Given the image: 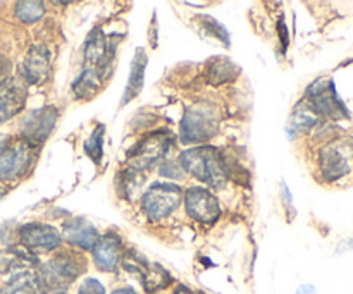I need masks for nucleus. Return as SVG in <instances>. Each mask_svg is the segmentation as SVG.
<instances>
[{
    "label": "nucleus",
    "mask_w": 353,
    "mask_h": 294,
    "mask_svg": "<svg viewBox=\"0 0 353 294\" xmlns=\"http://www.w3.org/2000/svg\"><path fill=\"white\" fill-rule=\"evenodd\" d=\"M85 258L72 251H61L40 265L37 272L38 289L41 293H64L85 272Z\"/></svg>",
    "instance_id": "f257e3e1"
},
{
    "label": "nucleus",
    "mask_w": 353,
    "mask_h": 294,
    "mask_svg": "<svg viewBox=\"0 0 353 294\" xmlns=\"http://www.w3.org/2000/svg\"><path fill=\"white\" fill-rule=\"evenodd\" d=\"M179 165L193 179L205 186H221L228 179L224 154L214 147H195L179 155Z\"/></svg>",
    "instance_id": "f03ea898"
},
{
    "label": "nucleus",
    "mask_w": 353,
    "mask_h": 294,
    "mask_svg": "<svg viewBox=\"0 0 353 294\" xmlns=\"http://www.w3.org/2000/svg\"><path fill=\"white\" fill-rule=\"evenodd\" d=\"M219 129L217 110L209 103H196L185 112L179 126V138L183 143L202 145L210 141Z\"/></svg>",
    "instance_id": "7ed1b4c3"
},
{
    "label": "nucleus",
    "mask_w": 353,
    "mask_h": 294,
    "mask_svg": "<svg viewBox=\"0 0 353 294\" xmlns=\"http://www.w3.org/2000/svg\"><path fill=\"white\" fill-rule=\"evenodd\" d=\"M172 143H174V136L169 134L168 131H152L147 136L141 138L128 154L130 167L133 171L141 172L154 165H161L169 155Z\"/></svg>",
    "instance_id": "20e7f679"
},
{
    "label": "nucleus",
    "mask_w": 353,
    "mask_h": 294,
    "mask_svg": "<svg viewBox=\"0 0 353 294\" xmlns=\"http://www.w3.org/2000/svg\"><path fill=\"white\" fill-rule=\"evenodd\" d=\"M183 189L172 182H154L141 196V210L150 222H161L179 209Z\"/></svg>",
    "instance_id": "39448f33"
},
{
    "label": "nucleus",
    "mask_w": 353,
    "mask_h": 294,
    "mask_svg": "<svg viewBox=\"0 0 353 294\" xmlns=\"http://www.w3.org/2000/svg\"><path fill=\"white\" fill-rule=\"evenodd\" d=\"M37 147L26 140L3 141L0 147V182L17 181L26 174L34 158Z\"/></svg>",
    "instance_id": "423d86ee"
},
{
    "label": "nucleus",
    "mask_w": 353,
    "mask_h": 294,
    "mask_svg": "<svg viewBox=\"0 0 353 294\" xmlns=\"http://www.w3.org/2000/svg\"><path fill=\"white\" fill-rule=\"evenodd\" d=\"M307 100L319 116L336 120L348 117V109L345 107L343 100L338 96L331 79H317L316 83H312L307 90Z\"/></svg>",
    "instance_id": "0eeeda50"
},
{
    "label": "nucleus",
    "mask_w": 353,
    "mask_h": 294,
    "mask_svg": "<svg viewBox=\"0 0 353 294\" xmlns=\"http://www.w3.org/2000/svg\"><path fill=\"white\" fill-rule=\"evenodd\" d=\"M190 219L200 224H214L221 217V203L212 191L203 186H192L183 193Z\"/></svg>",
    "instance_id": "6e6552de"
},
{
    "label": "nucleus",
    "mask_w": 353,
    "mask_h": 294,
    "mask_svg": "<svg viewBox=\"0 0 353 294\" xmlns=\"http://www.w3.org/2000/svg\"><path fill=\"white\" fill-rule=\"evenodd\" d=\"M353 151L343 141L327 143L319 154V171L326 181H338L345 178L352 169Z\"/></svg>",
    "instance_id": "1a4fd4ad"
},
{
    "label": "nucleus",
    "mask_w": 353,
    "mask_h": 294,
    "mask_svg": "<svg viewBox=\"0 0 353 294\" xmlns=\"http://www.w3.org/2000/svg\"><path fill=\"white\" fill-rule=\"evenodd\" d=\"M19 241L31 253H50L61 246L62 238L54 226L31 222L19 229Z\"/></svg>",
    "instance_id": "9d476101"
},
{
    "label": "nucleus",
    "mask_w": 353,
    "mask_h": 294,
    "mask_svg": "<svg viewBox=\"0 0 353 294\" xmlns=\"http://www.w3.org/2000/svg\"><path fill=\"white\" fill-rule=\"evenodd\" d=\"M55 123H57V112L54 107H45V109L28 114L21 126L23 127V140H26L33 147H38L50 136Z\"/></svg>",
    "instance_id": "9b49d317"
},
{
    "label": "nucleus",
    "mask_w": 353,
    "mask_h": 294,
    "mask_svg": "<svg viewBox=\"0 0 353 294\" xmlns=\"http://www.w3.org/2000/svg\"><path fill=\"white\" fill-rule=\"evenodd\" d=\"M93 265L100 272H116L123 258V240L116 233H107L92 248Z\"/></svg>",
    "instance_id": "f8f14e48"
},
{
    "label": "nucleus",
    "mask_w": 353,
    "mask_h": 294,
    "mask_svg": "<svg viewBox=\"0 0 353 294\" xmlns=\"http://www.w3.org/2000/svg\"><path fill=\"white\" fill-rule=\"evenodd\" d=\"M26 103V86L19 78H6L0 81V123L12 119L24 109Z\"/></svg>",
    "instance_id": "ddd939ff"
},
{
    "label": "nucleus",
    "mask_w": 353,
    "mask_h": 294,
    "mask_svg": "<svg viewBox=\"0 0 353 294\" xmlns=\"http://www.w3.org/2000/svg\"><path fill=\"white\" fill-rule=\"evenodd\" d=\"M114 59V45L109 38L100 30L92 31L85 47V61L86 67H92L99 71L103 78H107V72L110 69V62Z\"/></svg>",
    "instance_id": "4468645a"
},
{
    "label": "nucleus",
    "mask_w": 353,
    "mask_h": 294,
    "mask_svg": "<svg viewBox=\"0 0 353 294\" xmlns=\"http://www.w3.org/2000/svg\"><path fill=\"white\" fill-rule=\"evenodd\" d=\"M50 72V52L45 45H33L21 65V78L30 85H40Z\"/></svg>",
    "instance_id": "2eb2a0df"
},
{
    "label": "nucleus",
    "mask_w": 353,
    "mask_h": 294,
    "mask_svg": "<svg viewBox=\"0 0 353 294\" xmlns=\"http://www.w3.org/2000/svg\"><path fill=\"white\" fill-rule=\"evenodd\" d=\"M62 236H64L65 243L71 246L78 248V250H92L95 246L97 240H99V231L93 224H90L86 219H69L62 227Z\"/></svg>",
    "instance_id": "dca6fc26"
},
{
    "label": "nucleus",
    "mask_w": 353,
    "mask_h": 294,
    "mask_svg": "<svg viewBox=\"0 0 353 294\" xmlns=\"http://www.w3.org/2000/svg\"><path fill=\"white\" fill-rule=\"evenodd\" d=\"M147 55H145L143 48H138L137 54H134L133 62H131V71L130 78H128L126 90H124L123 95V105H126L130 100H133L134 96H138V93L143 88V79H145V69H147Z\"/></svg>",
    "instance_id": "f3484780"
},
{
    "label": "nucleus",
    "mask_w": 353,
    "mask_h": 294,
    "mask_svg": "<svg viewBox=\"0 0 353 294\" xmlns=\"http://www.w3.org/2000/svg\"><path fill=\"white\" fill-rule=\"evenodd\" d=\"M37 264V258L26 248H7L0 251V274H9L14 271H23Z\"/></svg>",
    "instance_id": "a211bd4d"
},
{
    "label": "nucleus",
    "mask_w": 353,
    "mask_h": 294,
    "mask_svg": "<svg viewBox=\"0 0 353 294\" xmlns=\"http://www.w3.org/2000/svg\"><path fill=\"white\" fill-rule=\"evenodd\" d=\"M321 116L314 110V107L310 105L309 102L302 103L300 107H296L295 112L292 114V119H290L288 124V133L292 136H296V134H303L307 131H310L312 127H316L319 124Z\"/></svg>",
    "instance_id": "6ab92c4d"
},
{
    "label": "nucleus",
    "mask_w": 353,
    "mask_h": 294,
    "mask_svg": "<svg viewBox=\"0 0 353 294\" xmlns=\"http://www.w3.org/2000/svg\"><path fill=\"white\" fill-rule=\"evenodd\" d=\"M103 79L105 78H103L99 71H95V69H83V72L76 78L74 85H72V92H74L76 98H92V96L99 92Z\"/></svg>",
    "instance_id": "aec40b11"
},
{
    "label": "nucleus",
    "mask_w": 353,
    "mask_h": 294,
    "mask_svg": "<svg viewBox=\"0 0 353 294\" xmlns=\"http://www.w3.org/2000/svg\"><path fill=\"white\" fill-rule=\"evenodd\" d=\"M238 74V67L230 61V59H212L207 67V79L212 85H223V83L231 81Z\"/></svg>",
    "instance_id": "412c9836"
},
{
    "label": "nucleus",
    "mask_w": 353,
    "mask_h": 294,
    "mask_svg": "<svg viewBox=\"0 0 353 294\" xmlns=\"http://www.w3.org/2000/svg\"><path fill=\"white\" fill-rule=\"evenodd\" d=\"M14 14L21 23H37L38 19L43 17L45 3L43 0H17Z\"/></svg>",
    "instance_id": "4be33fe9"
},
{
    "label": "nucleus",
    "mask_w": 353,
    "mask_h": 294,
    "mask_svg": "<svg viewBox=\"0 0 353 294\" xmlns=\"http://www.w3.org/2000/svg\"><path fill=\"white\" fill-rule=\"evenodd\" d=\"M37 275L31 272H19L12 275L6 286V294H38Z\"/></svg>",
    "instance_id": "5701e85b"
},
{
    "label": "nucleus",
    "mask_w": 353,
    "mask_h": 294,
    "mask_svg": "<svg viewBox=\"0 0 353 294\" xmlns=\"http://www.w3.org/2000/svg\"><path fill=\"white\" fill-rule=\"evenodd\" d=\"M103 134H105V127L100 124L92 131L88 140L85 141V151L92 157V160L99 162L103 155Z\"/></svg>",
    "instance_id": "b1692460"
},
{
    "label": "nucleus",
    "mask_w": 353,
    "mask_h": 294,
    "mask_svg": "<svg viewBox=\"0 0 353 294\" xmlns=\"http://www.w3.org/2000/svg\"><path fill=\"white\" fill-rule=\"evenodd\" d=\"M200 23H202V28L207 31V33H210L214 38L223 41L226 47H230V33H228L226 28H224L223 24L217 23L214 17H209V16L200 17Z\"/></svg>",
    "instance_id": "393cba45"
},
{
    "label": "nucleus",
    "mask_w": 353,
    "mask_h": 294,
    "mask_svg": "<svg viewBox=\"0 0 353 294\" xmlns=\"http://www.w3.org/2000/svg\"><path fill=\"white\" fill-rule=\"evenodd\" d=\"M161 176H164L165 179H183L185 178V171L181 169L179 162H169L164 160L161 164Z\"/></svg>",
    "instance_id": "a878e982"
},
{
    "label": "nucleus",
    "mask_w": 353,
    "mask_h": 294,
    "mask_svg": "<svg viewBox=\"0 0 353 294\" xmlns=\"http://www.w3.org/2000/svg\"><path fill=\"white\" fill-rule=\"evenodd\" d=\"M78 294H105V288L99 279L88 277L79 284Z\"/></svg>",
    "instance_id": "bb28decb"
},
{
    "label": "nucleus",
    "mask_w": 353,
    "mask_h": 294,
    "mask_svg": "<svg viewBox=\"0 0 353 294\" xmlns=\"http://www.w3.org/2000/svg\"><path fill=\"white\" fill-rule=\"evenodd\" d=\"M7 71H9V62H7L6 57H2V55H0V81L6 78Z\"/></svg>",
    "instance_id": "cd10ccee"
},
{
    "label": "nucleus",
    "mask_w": 353,
    "mask_h": 294,
    "mask_svg": "<svg viewBox=\"0 0 353 294\" xmlns=\"http://www.w3.org/2000/svg\"><path fill=\"white\" fill-rule=\"evenodd\" d=\"M174 294H205V293L196 291V289H192V288H186V286H178V288L174 289Z\"/></svg>",
    "instance_id": "c85d7f7f"
},
{
    "label": "nucleus",
    "mask_w": 353,
    "mask_h": 294,
    "mask_svg": "<svg viewBox=\"0 0 353 294\" xmlns=\"http://www.w3.org/2000/svg\"><path fill=\"white\" fill-rule=\"evenodd\" d=\"M110 294H138V293L134 291L133 288H119V289H114Z\"/></svg>",
    "instance_id": "c756f323"
},
{
    "label": "nucleus",
    "mask_w": 353,
    "mask_h": 294,
    "mask_svg": "<svg viewBox=\"0 0 353 294\" xmlns=\"http://www.w3.org/2000/svg\"><path fill=\"white\" fill-rule=\"evenodd\" d=\"M52 3H55V6H68V3H71V2H74V0H50Z\"/></svg>",
    "instance_id": "7c9ffc66"
},
{
    "label": "nucleus",
    "mask_w": 353,
    "mask_h": 294,
    "mask_svg": "<svg viewBox=\"0 0 353 294\" xmlns=\"http://www.w3.org/2000/svg\"><path fill=\"white\" fill-rule=\"evenodd\" d=\"M61 294H64V293H61Z\"/></svg>",
    "instance_id": "2f4dec72"
}]
</instances>
